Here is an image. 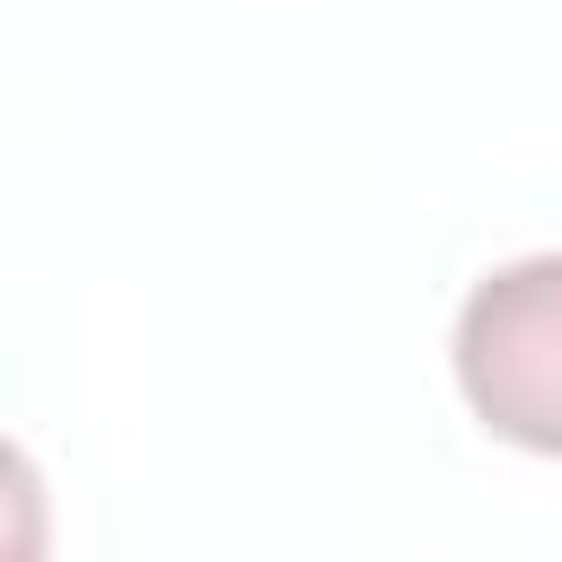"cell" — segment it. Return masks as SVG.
<instances>
[{"label":"cell","instance_id":"6da1fadb","mask_svg":"<svg viewBox=\"0 0 562 562\" xmlns=\"http://www.w3.org/2000/svg\"><path fill=\"white\" fill-rule=\"evenodd\" d=\"M457 386L509 448L562 457V255L501 263L457 307Z\"/></svg>","mask_w":562,"mask_h":562}]
</instances>
